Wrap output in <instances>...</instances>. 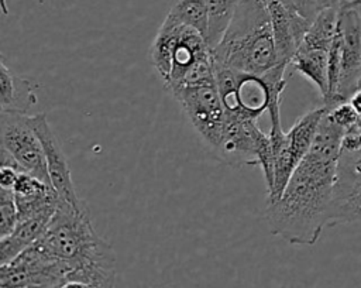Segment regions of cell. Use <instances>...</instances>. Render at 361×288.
<instances>
[{
	"label": "cell",
	"instance_id": "6da1fadb",
	"mask_svg": "<svg viewBox=\"0 0 361 288\" xmlns=\"http://www.w3.org/2000/svg\"><path fill=\"white\" fill-rule=\"evenodd\" d=\"M343 133L326 113L309 152L292 174L282 195L267 202L265 217L272 234L296 246L317 243L329 226Z\"/></svg>",
	"mask_w": 361,
	"mask_h": 288
},
{
	"label": "cell",
	"instance_id": "7a4b0ae2",
	"mask_svg": "<svg viewBox=\"0 0 361 288\" xmlns=\"http://www.w3.org/2000/svg\"><path fill=\"white\" fill-rule=\"evenodd\" d=\"M34 244L68 267V281L114 288V250L96 233L86 208L59 200L45 233Z\"/></svg>",
	"mask_w": 361,
	"mask_h": 288
},
{
	"label": "cell",
	"instance_id": "3957f363",
	"mask_svg": "<svg viewBox=\"0 0 361 288\" xmlns=\"http://www.w3.org/2000/svg\"><path fill=\"white\" fill-rule=\"evenodd\" d=\"M212 56L214 66L254 75L281 64L268 7L258 0H243Z\"/></svg>",
	"mask_w": 361,
	"mask_h": 288
},
{
	"label": "cell",
	"instance_id": "277c9868",
	"mask_svg": "<svg viewBox=\"0 0 361 288\" xmlns=\"http://www.w3.org/2000/svg\"><path fill=\"white\" fill-rule=\"evenodd\" d=\"M149 58L171 92L199 64L212 58V49L203 34L196 28L165 17L151 44Z\"/></svg>",
	"mask_w": 361,
	"mask_h": 288
},
{
	"label": "cell",
	"instance_id": "5b68a950",
	"mask_svg": "<svg viewBox=\"0 0 361 288\" xmlns=\"http://www.w3.org/2000/svg\"><path fill=\"white\" fill-rule=\"evenodd\" d=\"M217 158L228 165H259L264 172L267 193L274 186V150L269 136L258 126L257 120L226 116L221 141L214 150Z\"/></svg>",
	"mask_w": 361,
	"mask_h": 288
},
{
	"label": "cell",
	"instance_id": "8992f818",
	"mask_svg": "<svg viewBox=\"0 0 361 288\" xmlns=\"http://www.w3.org/2000/svg\"><path fill=\"white\" fill-rule=\"evenodd\" d=\"M216 86L227 117L257 120L269 104L267 76L214 66Z\"/></svg>",
	"mask_w": 361,
	"mask_h": 288
},
{
	"label": "cell",
	"instance_id": "52a82bcc",
	"mask_svg": "<svg viewBox=\"0 0 361 288\" xmlns=\"http://www.w3.org/2000/svg\"><path fill=\"white\" fill-rule=\"evenodd\" d=\"M171 93L204 144L214 151L221 141L226 126V110L216 82L183 86Z\"/></svg>",
	"mask_w": 361,
	"mask_h": 288
},
{
	"label": "cell",
	"instance_id": "ba28073f",
	"mask_svg": "<svg viewBox=\"0 0 361 288\" xmlns=\"http://www.w3.org/2000/svg\"><path fill=\"white\" fill-rule=\"evenodd\" d=\"M326 113L327 107L324 104L317 106L302 114L289 131L285 133L279 148L275 151L274 186L267 193V202H272L282 195L292 174L309 152L319 124Z\"/></svg>",
	"mask_w": 361,
	"mask_h": 288
},
{
	"label": "cell",
	"instance_id": "9c48e42d",
	"mask_svg": "<svg viewBox=\"0 0 361 288\" xmlns=\"http://www.w3.org/2000/svg\"><path fill=\"white\" fill-rule=\"evenodd\" d=\"M68 267L32 244L0 265V288H59L68 281Z\"/></svg>",
	"mask_w": 361,
	"mask_h": 288
},
{
	"label": "cell",
	"instance_id": "30bf717a",
	"mask_svg": "<svg viewBox=\"0 0 361 288\" xmlns=\"http://www.w3.org/2000/svg\"><path fill=\"white\" fill-rule=\"evenodd\" d=\"M1 150L7 151L21 171L49 182L47 160L41 140L30 123L28 114L0 113Z\"/></svg>",
	"mask_w": 361,
	"mask_h": 288
},
{
	"label": "cell",
	"instance_id": "8fae6325",
	"mask_svg": "<svg viewBox=\"0 0 361 288\" xmlns=\"http://www.w3.org/2000/svg\"><path fill=\"white\" fill-rule=\"evenodd\" d=\"M338 32L341 40V64L334 104L347 102L361 83V14L358 7L340 4Z\"/></svg>",
	"mask_w": 361,
	"mask_h": 288
},
{
	"label": "cell",
	"instance_id": "7c38bea8",
	"mask_svg": "<svg viewBox=\"0 0 361 288\" xmlns=\"http://www.w3.org/2000/svg\"><path fill=\"white\" fill-rule=\"evenodd\" d=\"M361 222V150L341 152L329 210V226Z\"/></svg>",
	"mask_w": 361,
	"mask_h": 288
},
{
	"label": "cell",
	"instance_id": "4fadbf2b",
	"mask_svg": "<svg viewBox=\"0 0 361 288\" xmlns=\"http://www.w3.org/2000/svg\"><path fill=\"white\" fill-rule=\"evenodd\" d=\"M30 123L41 140L47 160L49 182L54 191L56 192L59 200L69 203L76 209L85 208V205L76 193L68 160L61 148L56 134L54 133L47 116L44 113L30 114Z\"/></svg>",
	"mask_w": 361,
	"mask_h": 288
},
{
	"label": "cell",
	"instance_id": "5bb4252c",
	"mask_svg": "<svg viewBox=\"0 0 361 288\" xmlns=\"http://www.w3.org/2000/svg\"><path fill=\"white\" fill-rule=\"evenodd\" d=\"M267 7L271 17L278 59L281 64L289 66L312 23L286 10L279 0L271 1Z\"/></svg>",
	"mask_w": 361,
	"mask_h": 288
},
{
	"label": "cell",
	"instance_id": "9a60e30c",
	"mask_svg": "<svg viewBox=\"0 0 361 288\" xmlns=\"http://www.w3.org/2000/svg\"><path fill=\"white\" fill-rule=\"evenodd\" d=\"M32 83L16 75L4 61L0 62V109L8 113L27 114L37 104Z\"/></svg>",
	"mask_w": 361,
	"mask_h": 288
},
{
	"label": "cell",
	"instance_id": "2e32d148",
	"mask_svg": "<svg viewBox=\"0 0 361 288\" xmlns=\"http://www.w3.org/2000/svg\"><path fill=\"white\" fill-rule=\"evenodd\" d=\"M52 216L54 215H41L18 222L7 237L0 239V265L10 263L31 247L45 233Z\"/></svg>",
	"mask_w": 361,
	"mask_h": 288
},
{
	"label": "cell",
	"instance_id": "e0dca14e",
	"mask_svg": "<svg viewBox=\"0 0 361 288\" xmlns=\"http://www.w3.org/2000/svg\"><path fill=\"white\" fill-rule=\"evenodd\" d=\"M329 51L299 47L289 64L298 73L313 83L322 99L326 97L329 90Z\"/></svg>",
	"mask_w": 361,
	"mask_h": 288
},
{
	"label": "cell",
	"instance_id": "ac0fdd59",
	"mask_svg": "<svg viewBox=\"0 0 361 288\" xmlns=\"http://www.w3.org/2000/svg\"><path fill=\"white\" fill-rule=\"evenodd\" d=\"M243 0H206L207 7V45L213 49L226 32Z\"/></svg>",
	"mask_w": 361,
	"mask_h": 288
},
{
	"label": "cell",
	"instance_id": "d6986e66",
	"mask_svg": "<svg viewBox=\"0 0 361 288\" xmlns=\"http://www.w3.org/2000/svg\"><path fill=\"white\" fill-rule=\"evenodd\" d=\"M166 17L189 27L196 28L207 37V7L206 0H172Z\"/></svg>",
	"mask_w": 361,
	"mask_h": 288
},
{
	"label": "cell",
	"instance_id": "ffe728a7",
	"mask_svg": "<svg viewBox=\"0 0 361 288\" xmlns=\"http://www.w3.org/2000/svg\"><path fill=\"white\" fill-rule=\"evenodd\" d=\"M281 4L289 10L300 16L302 18L312 23L323 10L330 7H340L341 0H279Z\"/></svg>",
	"mask_w": 361,
	"mask_h": 288
},
{
	"label": "cell",
	"instance_id": "44dd1931",
	"mask_svg": "<svg viewBox=\"0 0 361 288\" xmlns=\"http://www.w3.org/2000/svg\"><path fill=\"white\" fill-rule=\"evenodd\" d=\"M18 215L13 189L0 188V239L7 237L17 226Z\"/></svg>",
	"mask_w": 361,
	"mask_h": 288
},
{
	"label": "cell",
	"instance_id": "7402d4cb",
	"mask_svg": "<svg viewBox=\"0 0 361 288\" xmlns=\"http://www.w3.org/2000/svg\"><path fill=\"white\" fill-rule=\"evenodd\" d=\"M327 114L343 130H348V128L357 126L358 113L355 112V109L353 107V104L348 100L333 106L331 109L327 110Z\"/></svg>",
	"mask_w": 361,
	"mask_h": 288
},
{
	"label": "cell",
	"instance_id": "603a6c76",
	"mask_svg": "<svg viewBox=\"0 0 361 288\" xmlns=\"http://www.w3.org/2000/svg\"><path fill=\"white\" fill-rule=\"evenodd\" d=\"M361 150V130L354 126L348 130H344L341 138V152H357Z\"/></svg>",
	"mask_w": 361,
	"mask_h": 288
},
{
	"label": "cell",
	"instance_id": "cb8c5ba5",
	"mask_svg": "<svg viewBox=\"0 0 361 288\" xmlns=\"http://www.w3.org/2000/svg\"><path fill=\"white\" fill-rule=\"evenodd\" d=\"M348 102L353 104V107L355 109V112L358 114H361V89H358L350 99Z\"/></svg>",
	"mask_w": 361,
	"mask_h": 288
},
{
	"label": "cell",
	"instance_id": "d4e9b609",
	"mask_svg": "<svg viewBox=\"0 0 361 288\" xmlns=\"http://www.w3.org/2000/svg\"><path fill=\"white\" fill-rule=\"evenodd\" d=\"M59 288H93V287L89 285V284L80 282V281H66Z\"/></svg>",
	"mask_w": 361,
	"mask_h": 288
},
{
	"label": "cell",
	"instance_id": "484cf974",
	"mask_svg": "<svg viewBox=\"0 0 361 288\" xmlns=\"http://www.w3.org/2000/svg\"><path fill=\"white\" fill-rule=\"evenodd\" d=\"M340 4L354 6V7H357V6H360V4H361V0H341V1H340Z\"/></svg>",
	"mask_w": 361,
	"mask_h": 288
},
{
	"label": "cell",
	"instance_id": "4316f807",
	"mask_svg": "<svg viewBox=\"0 0 361 288\" xmlns=\"http://www.w3.org/2000/svg\"><path fill=\"white\" fill-rule=\"evenodd\" d=\"M357 127L361 130V114H358V120H357Z\"/></svg>",
	"mask_w": 361,
	"mask_h": 288
},
{
	"label": "cell",
	"instance_id": "83f0119b",
	"mask_svg": "<svg viewBox=\"0 0 361 288\" xmlns=\"http://www.w3.org/2000/svg\"><path fill=\"white\" fill-rule=\"evenodd\" d=\"M258 1H261L262 4H265V6H268L271 1H274V0H258Z\"/></svg>",
	"mask_w": 361,
	"mask_h": 288
},
{
	"label": "cell",
	"instance_id": "f1b7e54d",
	"mask_svg": "<svg viewBox=\"0 0 361 288\" xmlns=\"http://www.w3.org/2000/svg\"><path fill=\"white\" fill-rule=\"evenodd\" d=\"M358 7V10H360V14H361V4L360 6H357Z\"/></svg>",
	"mask_w": 361,
	"mask_h": 288
},
{
	"label": "cell",
	"instance_id": "f546056e",
	"mask_svg": "<svg viewBox=\"0 0 361 288\" xmlns=\"http://www.w3.org/2000/svg\"><path fill=\"white\" fill-rule=\"evenodd\" d=\"M360 89H361V83H360Z\"/></svg>",
	"mask_w": 361,
	"mask_h": 288
}]
</instances>
